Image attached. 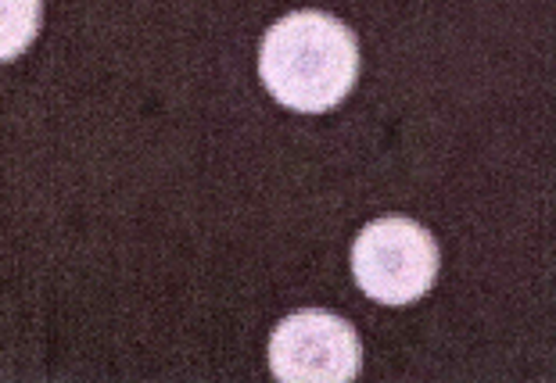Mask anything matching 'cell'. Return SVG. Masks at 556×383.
<instances>
[{
    "label": "cell",
    "mask_w": 556,
    "mask_h": 383,
    "mask_svg": "<svg viewBox=\"0 0 556 383\" xmlns=\"http://www.w3.org/2000/svg\"><path fill=\"white\" fill-rule=\"evenodd\" d=\"M258 72L280 104L294 112H327L356 82V36L334 15L294 11L266 33Z\"/></svg>",
    "instance_id": "1"
},
{
    "label": "cell",
    "mask_w": 556,
    "mask_h": 383,
    "mask_svg": "<svg viewBox=\"0 0 556 383\" xmlns=\"http://www.w3.org/2000/svg\"><path fill=\"white\" fill-rule=\"evenodd\" d=\"M352 272L359 286L381 305H409L428 291L438 272L434 237L420 222L377 219L352 247Z\"/></svg>",
    "instance_id": "2"
},
{
    "label": "cell",
    "mask_w": 556,
    "mask_h": 383,
    "mask_svg": "<svg viewBox=\"0 0 556 383\" xmlns=\"http://www.w3.org/2000/svg\"><path fill=\"white\" fill-rule=\"evenodd\" d=\"M359 337L330 312H299L269 337V369L283 383H345L359 376Z\"/></svg>",
    "instance_id": "3"
},
{
    "label": "cell",
    "mask_w": 556,
    "mask_h": 383,
    "mask_svg": "<svg viewBox=\"0 0 556 383\" xmlns=\"http://www.w3.org/2000/svg\"><path fill=\"white\" fill-rule=\"evenodd\" d=\"M40 29V0H0V62H11Z\"/></svg>",
    "instance_id": "4"
}]
</instances>
